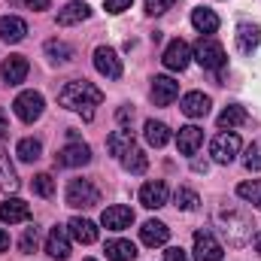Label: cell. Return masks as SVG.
Segmentation results:
<instances>
[{"mask_svg":"<svg viewBox=\"0 0 261 261\" xmlns=\"http://www.w3.org/2000/svg\"><path fill=\"white\" fill-rule=\"evenodd\" d=\"M100 100H103V91L88 79H73L58 91V103L73 113H82L85 119L94 116V107H100Z\"/></svg>","mask_w":261,"mask_h":261,"instance_id":"cell-1","label":"cell"},{"mask_svg":"<svg viewBox=\"0 0 261 261\" xmlns=\"http://www.w3.org/2000/svg\"><path fill=\"white\" fill-rule=\"evenodd\" d=\"M216 222H219V228L225 231V237H228L231 246H243V243L252 240V219H249V213L228 206V210H222V213L216 216Z\"/></svg>","mask_w":261,"mask_h":261,"instance_id":"cell-2","label":"cell"},{"mask_svg":"<svg viewBox=\"0 0 261 261\" xmlns=\"http://www.w3.org/2000/svg\"><path fill=\"white\" fill-rule=\"evenodd\" d=\"M192 58H197V64L203 67V70H222V67L228 64V55H225L222 43L216 37H203V34H200V40L195 43Z\"/></svg>","mask_w":261,"mask_h":261,"instance_id":"cell-3","label":"cell"},{"mask_svg":"<svg viewBox=\"0 0 261 261\" xmlns=\"http://www.w3.org/2000/svg\"><path fill=\"white\" fill-rule=\"evenodd\" d=\"M100 203V192L91 186V179H70L67 182V206L73 210H91Z\"/></svg>","mask_w":261,"mask_h":261,"instance_id":"cell-4","label":"cell"},{"mask_svg":"<svg viewBox=\"0 0 261 261\" xmlns=\"http://www.w3.org/2000/svg\"><path fill=\"white\" fill-rule=\"evenodd\" d=\"M210 155H213L216 164H231V161L240 155V137H237L234 130H222V134H216L213 143H210Z\"/></svg>","mask_w":261,"mask_h":261,"instance_id":"cell-5","label":"cell"},{"mask_svg":"<svg viewBox=\"0 0 261 261\" xmlns=\"http://www.w3.org/2000/svg\"><path fill=\"white\" fill-rule=\"evenodd\" d=\"M12 110H15V116H18L24 125H31V122H37V119L43 116L46 100H43L40 91H21V94L12 100Z\"/></svg>","mask_w":261,"mask_h":261,"instance_id":"cell-6","label":"cell"},{"mask_svg":"<svg viewBox=\"0 0 261 261\" xmlns=\"http://www.w3.org/2000/svg\"><path fill=\"white\" fill-rule=\"evenodd\" d=\"M225 249L213 231H195V261H222Z\"/></svg>","mask_w":261,"mask_h":261,"instance_id":"cell-7","label":"cell"},{"mask_svg":"<svg viewBox=\"0 0 261 261\" xmlns=\"http://www.w3.org/2000/svg\"><path fill=\"white\" fill-rule=\"evenodd\" d=\"M94 70L107 79H119L122 76V58L116 55V49L110 46H97L94 49Z\"/></svg>","mask_w":261,"mask_h":261,"instance_id":"cell-8","label":"cell"},{"mask_svg":"<svg viewBox=\"0 0 261 261\" xmlns=\"http://www.w3.org/2000/svg\"><path fill=\"white\" fill-rule=\"evenodd\" d=\"M161 61H164L167 70H186L189 61H192V46L186 40H170L164 55H161Z\"/></svg>","mask_w":261,"mask_h":261,"instance_id":"cell-9","label":"cell"},{"mask_svg":"<svg viewBox=\"0 0 261 261\" xmlns=\"http://www.w3.org/2000/svg\"><path fill=\"white\" fill-rule=\"evenodd\" d=\"M179 97V82H173L170 76H155L152 79V103L155 107H170Z\"/></svg>","mask_w":261,"mask_h":261,"instance_id":"cell-10","label":"cell"},{"mask_svg":"<svg viewBox=\"0 0 261 261\" xmlns=\"http://www.w3.org/2000/svg\"><path fill=\"white\" fill-rule=\"evenodd\" d=\"M91 161V149L82 143V140H70L64 149L58 152V164L61 167H82Z\"/></svg>","mask_w":261,"mask_h":261,"instance_id":"cell-11","label":"cell"},{"mask_svg":"<svg viewBox=\"0 0 261 261\" xmlns=\"http://www.w3.org/2000/svg\"><path fill=\"white\" fill-rule=\"evenodd\" d=\"M100 222H103V228H110V231H125V228H130V222H134V210L125 206V203L107 206L103 216H100Z\"/></svg>","mask_w":261,"mask_h":261,"instance_id":"cell-12","label":"cell"},{"mask_svg":"<svg viewBox=\"0 0 261 261\" xmlns=\"http://www.w3.org/2000/svg\"><path fill=\"white\" fill-rule=\"evenodd\" d=\"M46 252L58 261H64L67 255H70V231H67V225H55V228L49 231V237H46Z\"/></svg>","mask_w":261,"mask_h":261,"instance_id":"cell-13","label":"cell"},{"mask_svg":"<svg viewBox=\"0 0 261 261\" xmlns=\"http://www.w3.org/2000/svg\"><path fill=\"white\" fill-rule=\"evenodd\" d=\"M31 219V206L21 200V197H6L0 203V222L6 225H18V222H28Z\"/></svg>","mask_w":261,"mask_h":261,"instance_id":"cell-14","label":"cell"},{"mask_svg":"<svg viewBox=\"0 0 261 261\" xmlns=\"http://www.w3.org/2000/svg\"><path fill=\"white\" fill-rule=\"evenodd\" d=\"M140 203H143L146 210L164 206V203H167V186H164L161 179H149V182L140 189Z\"/></svg>","mask_w":261,"mask_h":261,"instance_id":"cell-15","label":"cell"},{"mask_svg":"<svg viewBox=\"0 0 261 261\" xmlns=\"http://www.w3.org/2000/svg\"><path fill=\"white\" fill-rule=\"evenodd\" d=\"M167 237H170V228L164 225V222H158V219H149V222H143V228H140V240L146 243V246H164L167 243Z\"/></svg>","mask_w":261,"mask_h":261,"instance_id":"cell-16","label":"cell"},{"mask_svg":"<svg viewBox=\"0 0 261 261\" xmlns=\"http://www.w3.org/2000/svg\"><path fill=\"white\" fill-rule=\"evenodd\" d=\"M200 143H203V130L197 128V125H186V128H179L176 134V149H179V155H195L197 149H200Z\"/></svg>","mask_w":261,"mask_h":261,"instance_id":"cell-17","label":"cell"},{"mask_svg":"<svg viewBox=\"0 0 261 261\" xmlns=\"http://www.w3.org/2000/svg\"><path fill=\"white\" fill-rule=\"evenodd\" d=\"M67 231H70V240L85 243V246L97 240V225H94V222H88V219H82V216L70 219V222H67Z\"/></svg>","mask_w":261,"mask_h":261,"instance_id":"cell-18","label":"cell"},{"mask_svg":"<svg viewBox=\"0 0 261 261\" xmlns=\"http://www.w3.org/2000/svg\"><path fill=\"white\" fill-rule=\"evenodd\" d=\"M0 73H3L6 85H21L24 76H28V58L24 55H9L0 67Z\"/></svg>","mask_w":261,"mask_h":261,"instance_id":"cell-19","label":"cell"},{"mask_svg":"<svg viewBox=\"0 0 261 261\" xmlns=\"http://www.w3.org/2000/svg\"><path fill=\"white\" fill-rule=\"evenodd\" d=\"M261 43V28L258 24H252V21H240L237 24V49L240 52H255Z\"/></svg>","mask_w":261,"mask_h":261,"instance_id":"cell-20","label":"cell"},{"mask_svg":"<svg viewBox=\"0 0 261 261\" xmlns=\"http://www.w3.org/2000/svg\"><path fill=\"white\" fill-rule=\"evenodd\" d=\"M24 34H28L24 18H18V15H3L0 18V40L3 43H21Z\"/></svg>","mask_w":261,"mask_h":261,"instance_id":"cell-21","label":"cell"},{"mask_svg":"<svg viewBox=\"0 0 261 261\" xmlns=\"http://www.w3.org/2000/svg\"><path fill=\"white\" fill-rule=\"evenodd\" d=\"M179 110H182L189 119H203V116L210 113V97H206L203 91H189V94L182 97Z\"/></svg>","mask_w":261,"mask_h":261,"instance_id":"cell-22","label":"cell"},{"mask_svg":"<svg viewBox=\"0 0 261 261\" xmlns=\"http://www.w3.org/2000/svg\"><path fill=\"white\" fill-rule=\"evenodd\" d=\"M107 149H110V155H116V158H125L130 149H134V130H130V128L113 130V134L107 137Z\"/></svg>","mask_w":261,"mask_h":261,"instance_id":"cell-23","label":"cell"},{"mask_svg":"<svg viewBox=\"0 0 261 261\" xmlns=\"http://www.w3.org/2000/svg\"><path fill=\"white\" fill-rule=\"evenodd\" d=\"M88 15H91V6H88V3H82V0H70L64 9L58 12V24H61V28H70V24L85 21Z\"/></svg>","mask_w":261,"mask_h":261,"instance_id":"cell-24","label":"cell"},{"mask_svg":"<svg viewBox=\"0 0 261 261\" xmlns=\"http://www.w3.org/2000/svg\"><path fill=\"white\" fill-rule=\"evenodd\" d=\"M192 24L203 37H213L219 31V15L213 9H206V6H197V9H192Z\"/></svg>","mask_w":261,"mask_h":261,"instance_id":"cell-25","label":"cell"},{"mask_svg":"<svg viewBox=\"0 0 261 261\" xmlns=\"http://www.w3.org/2000/svg\"><path fill=\"white\" fill-rule=\"evenodd\" d=\"M143 134H146V143H149V146H155V149H161V146H167V143H170V128H167L164 122L149 119Z\"/></svg>","mask_w":261,"mask_h":261,"instance_id":"cell-26","label":"cell"},{"mask_svg":"<svg viewBox=\"0 0 261 261\" xmlns=\"http://www.w3.org/2000/svg\"><path fill=\"white\" fill-rule=\"evenodd\" d=\"M103 252H107L110 261H134L137 258V246L130 240H110Z\"/></svg>","mask_w":261,"mask_h":261,"instance_id":"cell-27","label":"cell"},{"mask_svg":"<svg viewBox=\"0 0 261 261\" xmlns=\"http://www.w3.org/2000/svg\"><path fill=\"white\" fill-rule=\"evenodd\" d=\"M219 130H231V128H237V125H246V110L243 107H225L222 113H219Z\"/></svg>","mask_w":261,"mask_h":261,"instance_id":"cell-28","label":"cell"},{"mask_svg":"<svg viewBox=\"0 0 261 261\" xmlns=\"http://www.w3.org/2000/svg\"><path fill=\"white\" fill-rule=\"evenodd\" d=\"M15 155H18V161L34 164V161H40V155H43V143L34 140V137H24V140L15 146Z\"/></svg>","mask_w":261,"mask_h":261,"instance_id":"cell-29","label":"cell"},{"mask_svg":"<svg viewBox=\"0 0 261 261\" xmlns=\"http://www.w3.org/2000/svg\"><path fill=\"white\" fill-rule=\"evenodd\" d=\"M18 189V176L9 164V155L0 149V192H15Z\"/></svg>","mask_w":261,"mask_h":261,"instance_id":"cell-30","label":"cell"},{"mask_svg":"<svg viewBox=\"0 0 261 261\" xmlns=\"http://www.w3.org/2000/svg\"><path fill=\"white\" fill-rule=\"evenodd\" d=\"M46 55L52 64H67L73 58V46H67L64 40H49L46 43Z\"/></svg>","mask_w":261,"mask_h":261,"instance_id":"cell-31","label":"cell"},{"mask_svg":"<svg viewBox=\"0 0 261 261\" xmlns=\"http://www.w3.org/2000/svg\"><path fill=\"white\" fill-rule=\"evenodd\" d=\"M122 164H125V170H128V173H146V167H149V155H146L143 149H137V146H134L128 155L122 158Z\"/></svg>","mask_w":261,"mask_h":261,"instance_id":"cell-32","label":"cell"},{"mask_svg":"<svg viewBox=\"0 0 261 261\" xmlns=\"http://www.w3.org/2000/svg\"><path fill=\"white\" fill-rule=\"evenodd\" d=\"M237 195L243 197L246 203H252L255 210H261V179H249V182H240V186H237Z\"/></svg>","mask_w":261,"mask_h":261,"instance_id":"cell-33","label":"cell"},{"mask_svg":"<svg viewBox=\"0 0 261 261\" xmlns=\"http://www.w3.org/2000/svg\"><path fill=\"white\" fill-rule=\"evenodd\" d=\"M173 200H176V210H197V203H200V197H197V192H192V189H176V195H173Z\"/></svg>","mask_w":261,"mask_h":261,"instance_id":"cell-34","label":"cell"},{"mask_svg":"<svg viewBox=\"0 0 261 261\" xmlns=\"http://www.w3.org/2000/svg\"><path fill=\"white\" fill-rule=\"evenodd\" d=\"M243 167L246 170H261V140H255V143H249L246 146V155H243Z\"/></svg>","mask_w":261,"mask_h":261,"instance_id":"cell-35","label":"cell"},{"mask_svg":"<svg viewBox=\"0 0 261 261\" xmlns=\"http://www.w3.org/2000/svg\"><path fill=\"white\" fill-rule=\"evenodd\" d=\"M34 192L40 197H52L55 195V179H52L49 173H37V176H34Z\"/></svg>","mask_w":261,"mask_h":261,"instance_id":"cell-36","label":"cell"},{"mask_svg":"<svg viewBox=\"0 0 261 261\" xmlns=\"http://www.w3.org/2000/svg\"><path fill=\"white\" fill-rule=\"evenodd\" d=\"M37 243H40V231L31 225V228H24V234H21V240H18V249L24 252V255H31L34 249H37Z\"/></svg>","mask_w":261,"mask_h":261,"instance_id":"cell-37","label":"cell"},{"mask_svg":"<svg viewBox=\"0 0 261 261\" xmlns=\"http://www.w3.org/2000/svg\"><path fill=\"white\" fill-rule=\"evenodd\" d=\"M173 3H176V0H146V12H149V15H161V12H167Z\"/></svg>","mask_w":261,"mask_h":261,"instance_id":"cell-38","label":"cell"},{"mask_svg":"<svg viewBox=\"0 0 261 261\" xmlns=\"http://www.w3.org/2000/svg\"><path fill=\"white\" fill-rule=\"evenodd\" d=\"M164 261H189V255H186L182 246H167L164 249Z\"/></svg>","mask_w":261,"mask_h":261,"instance_id":"cell-39","label":"cell"},{"mask_svg":"<svg viewBox=\"0 0 261 261\" xmlns=\"http://www.w3.org/2000/svg\"><path fill=\"white\" fill-rule=\"evenodd\" d=\"M130 3L134 0H103L107 12H125V9H130Z\"/></svg>","mask_w":261,"mask_h":261,"instance_id":"cell-40","label":"cell"},{"mask_svg":"<svg viewBox=\"0 0 261 261\" xmlns=\"http://www.w3.org/2000/svg\"><path fill=\"white\" fill-rule=\"evenodd\" d=\"M116 119H119V125H130V122H134V110H130V107H122V110L116 113Z\"/></svg>","mask_w":261,"mask_h":261,"instance_id":"cell-41","label":"cell"},{"mask_svg":"<svg viewBox=\"0 0 261 261\" xmlns=\"http://www.w3.org/2000/svg\"><path fill=\"white\" fill-rule=\"evenodd\" d=\"M6 137H9V122H6V113L0 110V143H3Z\"/></svg>","mask_w":261,"mask_h":261,"instance_id":"cell-42","label":"cell"},{"mask_svg":"<svg viewBox=\"0 0 261 261\" xmlns=\"http://www.w3.org/2000/svg\"><path fill=\"white\" fill-rule=\"evenodd\" d=\"M192 170H195V173H206V170H210L206 158H203V161H200V158H195V161H192Z\"/></svg>","mask_w":261,"mask_h":261,"instance_id":"cell-43","label":"cell"},{"mask_svg":"<svg viewBox=\"0 0 261 261\" xmlns=\"http://www.w3.org/2000/svg\"><path fill=\"white\" fill-rule=\"evenodd\" d=\"M28 6L37 9V12H43V9H49V0H28Z\"/></svg>","mask_w":261,"mask_h":261,"instance_id":"cell-44","label":"cell"},{"mask_svg":"<svg viewBox=\"0 0 261 261\" xmlns=\"http://www.w3.org/2000/svg\"><path fill=\"white\" fill-rule=\"evenodd\" d=\"M6 249H9V234L0 228V252H6Z\"/></svg>","mask_w":261,"mask_h":261,"instance_id":"cell-45","label":"cell"},{"mask_svg":"<svg viewBox=\"0 0 261 261\" xmlns=\"http://www.w3.org/2000/svg\"><path fill=\"white\" fill-rule=\"evenodd\" d=\"M252 246H255V249H258V252H261V228H258V231H255V237H252Z\"/></svg>","mask_w":261,"mask_h":261,"instance_id":"cell-46","label":"cell"},{"mask_svg":"<svg viewBox=\"0 0 261 261\" xmlns=\"http://www.w3.org/2000/svg\"><path fill=\"white\" fill-rule=\"evenodd\" d=\"M85 261H94V258H85Z\"/></svg>","mask_w":261,"mask_h":261,"instance_id":"cell-47","label":"cell"}]
</instances>
